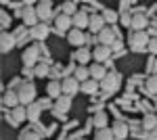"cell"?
Returning <instances> with one entry per match:
<instances>
[{"mask_svg": "<svg viewBox=\"0 0 157 140\" xmlns=\"http://www.w3.org/2000/svg\"><path fill=\"white\" fill-rule=\"evenodd\" d=\"M103 19H105V23H115L117 21V13L115 11H103Z\"/></svg>", "mask_w": 157, "mask_h": 140, "instance_id": "1f68e13d", "label": "cell"}, {"mask_svg": "<svg viewBox=\"0 0 157 140\" xmlns=\"http://www.w3.org/2000/svg\"><path fill=\"white\" fill-rule=\"evenodd\" d=\"M38 105L42 107V109H50V100L48 98H42V100H38Z\"/></svg>", "mask_w": 157, "mask_h": 140, "instance_id": "8d00e7d4", "label": "cell"}, {"mask_svg": "<svg viewBox=\"0 0 157 140\" xmlns=\"http://www.w3.org/2000/svg\"><path fill=\"white\" fill-rule=\"evenodd\" d=\"M2 103H4L6 107H11V109H15V107L21 105V103H19V94H17V92H4Z\"/></svg>", "mask_w": 157, "mask_h": 140, "instance_id": "7402d4cb", "label": "cell"}, {"mask_svg": "<svg viewBox=\"0 0 157 140\" xmlns=\"http://www.w3.org/2000/svg\"><path fill=\"white\" fill-rule=\"evenodd\" d=\"M113 130L111 128H101L97 130V134H94V140H113Z\"/></svg>", "mask_w": 157, "mask_h": 140, "instance_id": "d4e9b609", "label": "cell"}, {"mask_svg": "<svg viewBox=\"0 0 157 140\" xmlns=\"http://www.w3.org/2000/svg\"><path fill=\"white\" fill-rule=\"evenodd\" d=\"M88 71H90V78H92V80H97L98 84L103 82V78L107 75V69H105L101 63H94V65H90V67H88Z\"/></svg>", "mask_w": 157, "mask_h": 140, "instance_id": "4fadbf2b", "label": "cell"}, {"mask_svg": "<svg viewBox=\"0 0 157 140\" xmlns=\"http://www.w3.org/2000/svg\"><path fill=\"white\" fill-rule=\"evenodd\" d=\"M149 40H151V38L147 36V32H134L128 42H130V48L138 52V50H143V48L149 46Z\"/></svg>", "mask_w": 157, "mask_h": 140, "instance_id": "7a4b0ae2", "label": "cell"}, {"mask_svg": "<svg viewBox=\"0 0 157 140\" xmlns=\"http://www.w3.org/2000/svg\"><path fill=\"white\" fill-rule=\"evenodd\" d=\"M147 92L153 94V96L157 94V75H151V78L147 80Z\"/></svg>", "mask_w": 157, "mask_h": 140, "instance_id": "f546056e", "label": "cell"}, {"mask_svg": "<svg viewBox=\"0 0 157 140\" xmlns=\"http://www.w3.org/2000/svg\"><path fill=\"white\" fill-rule=\"evenodd\" d=\"M61 9H63V15H67V17H73V15L78 13V9H75V4H73V2H63V4H61Z\"/></svg>", "mask_w": 157, "mask_h": 140, "instance_id": "f1b7e54d", "label": "cell"}, {"mask_svg": "<svg viewBox=\"0 0 157 140\" xmlns=\"http://www.w3.org/2000/svg\"><path fill=\"white\" fill-rule=\"evenodd\" d=\"M147 50H149L151 55H157V38H151V40H149V46H147Z\"/></svg>", "mask_w": 157, "mask_h": 140, "instance_id": "836d02e7", "label": "cell"}, {"mask_svg": "<svg viewBox=\"0 0 157 140\" xmlns=\"http://www.w3.org/2000/svg\"><path fill=\"white\" fill-rule=\"evenodd\" d=\"M88 27H90L94 34H101V32L107 27V25H105V19H103V15H92V17H90V25H88Z\"/></svg>", "mask_w": 157, "mask_h": 140, "instance_id": "ac0fdd59", "label": "cell"}, {"mask_svg": "<svg viewBox=\"0 0 157 140\" xmlns=\"http://www.w3.org/2000/svg\"><path fill=\"white\" fill-rule=\"evenodd\" d=\"M71 109V96H61L57 98V103H55V115H65L67 111Z\"/></svg>", "mask_w": 157, "mask_h": 140, "instance_id": "52a82bcc", "label": "cell"}, {"mask_svg": "<svg viewBox=\"0 0 157 140\" xmlns=\"http://www.w3.org/2000/svg\"><path fill=\"white\" fill-rule=\"evenodd\" d=\"M149 140H157V128L153 130V132H149V136H147Z\"/></svg>", "mask_w": 157, "mask_h": 140, "instance_id": "f35d334b", "label": "cell"}, {"mask_svg": "<svg viewBox=\"0 0 157 140\" xmlns=\"http://www.w3.org/2000/svg\"><path fill=\"white\" fill-rule=\"evenodd\" d=\"M109 55H111V46H103V44H98V46L94 48V52H92V57H94V61H97V63H101V61L109 59Z\"/></svg>", "mask_w": 157, "mask_h": 140, "instance_id": "d6986e66", "label": "cell"}, {"mask_svg": "<svg viewBox=\"0 0 157 140\" xmlns=\"http://www.w3.org/2000/svg\"><path fill=\"white\" fill-rule=\"evenodd\" d=\"M6 25H9V15L2 13V27H6Z\"/></svg>", "mask_w": 157, "mask_h": 140, "instance_id": "74e56055", "label": "cell"}, {"mask_svg": "<svg viewBox=\"0 0 157 140\" xmlns=\"http://www.w3.org/2000/svg\"><path fill=\"white\" fill-rule=\"evenodd\" d=\"M17 94H19V103L23 107H29L34 100H36V86L34 84H21L19 86V90H17Z\"/></svg>", "mask_w": 157, "mask_h": 140, "instance_id": "6da1fadb", "label": "cell"}, {"mask_svg": "<svg viewBox=\"0 0 157 140\" xmlns=\"http://www.w3.org/2000/svg\"><path fill=\"white\" fill-rule=\"evenodd\" d=\"M71 21H73V25H75V29H84V27L90 25V17H88L86 11H78L71 17Z\"/></svg>", "mask_w": 157, "mask_h": 140, "instance_id": "30bf717a", "label": "cell"}, {"mask_svg": "<svg viewBox=\"0 0 157 140\" xmlns=\"http://www.w3.org/2000/svg\"><path fill=\"white\" fill-rule=\"evenodd\" d=\"M61 92H63V88H61V84L57 82V80H52V82L46 86V94H48L50 98H61V96H63Z\"/></svg>", "mask_w": 157, "mask_h": 140, "instance_id": "44dd1931", "label": "cell"}, {"mask_svg": "<svg viewBox=\"0 0 157 140\" xmlns=\"http://www.w3.org/2000/svg\"><path fill=\"white\" fill-rule=\"evenodd\" d=\"M149 25H151V32H153V34H157V19H153Z\"/></svg>", "mask_w": 157, "mask_h": 140, "instance_id": "ab89813d", "label": "cell"}, {"mask_svg": "<svg viewBox=\"0 0 157 140\" xmlns=\"http://www.w3.org/2000/svg\"><path fill=\"white\" fill-rule=\"evenodd\" d=\"M13 46H15V38L11 34H6V32H2V36H0V50L2 52H9Z\"/></svg>", "mask_w": 157, "mask_h": 140, "instance_id": "ffe728a7", "label": "cell"}, {"mask_svg": "<svg viewBox=\"0 0 157 140\" xmlns=\"http://www.w3.org/2000/svg\"><path fill=\"white\" fill-rule=\"evenodd\" d=\"M97 88H98L97 80H88V82L82 84V92H86V94H94V92H97Z\"/></svg>", "mask_w": 157, "mask_h": 140, "instance_id": "83f0119b", "label": "cell"}, {"mask_svg": "<svg viewBox=\"0 0 157 140\" xmlns=\"http://www.w3.org/2000/svg\"><path fill=\"white\" fill-rule=\"evenodd\" d=\"M121 23L124 25H132V17H130V15H128V13H121Z\"/></svg>", "mask_w": 157, "mask_h": 140, "instance_id": "d590c367", "label": "cell"}, {"mask_svg": "<svg viewBox=\"0 0 157 140\" xmlns=\"http://www.w3.org/2000/svg\"><path fill=\"white\" fill-rule=\"evenodd\" d=\"M101 88H103L105 92H115V90L120 88V75H117L115 71H109L107 75L103 78V82H101Z\"/></svg>", "mask_w": 157, "mask_h": 140, "instance_id": "3957f363", "label": "cell"}, {"mask_svg": "<svg viewBox=\"0 0 157 140\" xmlns=\"http://www.w3.org/2000/svg\"><path fill=\"white\" fill-rule=\"evenodd\" d=\"M21 17H23V23H25V25H29V29H32V27H36L38 21H40V19H38L36 9H25Z\"/></svg>", "mask_w": 157, "mask_h": 140, "instance_id": "2e32d148", "label": "cell"}, {"mask_svg": "<svg viewBox=\"0 0 157 140\" xmlns=\"http://www.w3.org/2000/svg\"><path fill=\"white\" fill-rule=\"evenodd\" d=\"M73 59H75V61H78V63H80V65H84L86 61H88V59H90V52H88V50H86V48L82 46V48H78V50H75V52H73Z\"/></svg>", "mask_w": 157, "mask_h": 140, "instance_id": "4316f807", "label": "cell"}, {"mask_svg": "<svg viewBox=\"0 0 157 140\" xmlns=\"http://www.w3.org/2000/svg\"><path fill=\"white\" fill-rule=\"evenodd\" d=\"M61 88H63V94H65V96H71V94L82 90V84L78 82L73 75H69V78H65V80L61 82Z\"/></svg>", "mask_w": 157, "mask_h": 140, "instance_id": "277c9868", "label": "cell"}, {"mask_svg": "<svg viewBox=\"0 0 157 140\" xmlns=\"http://www.w3.org/2000/svg\"><path fill=\"white\" fill-rule=\"evenodd\" d=\"M21 140H42V138H40V134H36V132H25L23 136H21Z\"/></svg>", "mask_w": 157, "mask_h": 140, "instance_id": "e575fe53", "label": "cell"}, {"mask_svg": "<svg viewBox=\"0 0 157 140\" xmlns=\"http://www.w3.org/2000/svg\"><path fill=\"white\" fill-rule=\"evenodd\" d=\"M48 23H38L36 27H32L29 29V36L34 38V40H46V36H48Z\"/></svg>", "mask_w": 157, "mask_h": 140, "instance_id": "7c38bea8", "label": "cell"}, {"mask_svg": "<svg viewBox=\"0 0 157 140\" xmlns=\"http://www.w3.org/2000/svg\"><path fill=\"white\" fill-rule=\"evenodd\" d=\"M38 55H40V50H38V46H29L23 50V55H21V59H23V65L25 67H34L38 61Z\"/></svg>", "mask_w": 157, "mask_h": 140, "instance_id": "5b68a950", "label": "cell"}, {"mask_svg": "<svg viewBox=\"0 0 157 140\" xmlns=\"http://www.w3.org/2000/svg\"><path fill=\"white\" fill-rule=\"evenodd\" d=\"M73 78H75L80 84H84V82H88V80H90V71L86 69V67H78V69H75V73H73Z\"/></svg>", "mask_w": 157, "mask_h": 140, "instance_id": "484cf974", "label": "cell"}, {"mask_svg": "<svg viewBox=\"0 0 157 140\" xmlns=\"http://www.w3.org/2000/svg\"><path fill=\"white\" fill-rule=\"evenodd\" d=\"M67 40H69V44H73V46H78V48H82L86 44V36L82 29H71L67 34Z\"/></svg>", "mask_w": 157, "mask_h": 140, "instance_id": "9c48e42d", "label": "cell"}, {"mask_svg": "<svg viewBox=\"0 0 157 140\" xmlns=\"http://www.w3.org/2000/svg\"><path fill=\"white\" fill-rule=\"evenodd\" d=\"M149 25V21H147V17L143 15V13H136V15H132V27L134 32H145V27Z\"/></svg>", "mask_w": 157, "mask_h": 140, "instance_id": "5bb4252c", "label": "cell"}, {"mask_svg": "<svg viewBox=\"0 0 157 140\" xmlns=\"http://www.w3.org/2000/svg\"><path fill=\"white\" fill-rule=\"evenodd\" d=\"M40 113H42V107L38 105V103H32V105L27 107V119L29 121H38L40 119Z\"/></svg>", "mask_w": 157, "mask_h": 140, "instance_id": "603a6c76", "label": "cell"}, {"mask_svg": "<svg viewBox=\"0 0 157 140\" xmlns=\"http://www.w3.org/2000/svg\"><path fill=\"white\" fill-rule=\"evenodd\" d=\"M94 123L98 126V130H101V128H107V115H105L103 111H98L97 117H94Z\"/></svg>", "mask_w": 157, "mask_h": 140, "instance_id": "4dcf8cb0", "label": "cell"}, {"mask_svg": "<svg viewBox=\"0 0 157 140\" xmlns=\"http://www.w3.org/2000/svg\"><path fill=\"white\" fill-rule=\"evenodd\" d=\"M97 42H101L103 46H113V42H115V32H113V27H105L101 34H97Z\"/></svg>", "mask_w": 157, "mask_h": 140, "instance_id": "8992f818", "label": "cell"}, {"mask_svg": "<svg viewBox=\"0 0 157 140\" xmlns=\"http://www.w3.org/2000/svg\"><path fill=\"white\" fill-rule=\"evenodd\" d=\"M111 130H113V136L117 140H124L126 136H128V132H130V128L124 123V121H115L113 126H111Z\"/></svg>", "mask_w": 157, "mask_h": 140, "instance_id": "e0dca14e", "label": "cell"}, {"mask_svg": "<svg viewBox=\"0 0 157 140\" xmlns=\"http://www.w3.org/2000/svg\"><path fill=\"white\" fill-rule=\"evenodd\" d=\"M36 13H38V19L42 23H48V19L52 17V9H50V2H40L36 6Z\"/></svg>", "mask_w": 157, "mask_h": 140, "instance_id": "ba28073f", "label": "cell"}, {"mask_svg": "<svg viewBox=\"0 0 157 140\" xmlns=\"http://www.w3.org/2000/svg\"><path fill=\"white\" fill-rule=\"evenodd\" d=\"M143 128L147 130V132H153V130L157 128V117L153 115V113H147L145 119H143Z\"/></svg>", "mask_w": 157, "mask_h": 140, "instance_id": "cb8c5ba5", "label": "cell"}, {"mask_svg": "<svg viewBox=\"0 0 157 140\" xmlns=\"http://www.w3.org/2000/svg\"><path fill=\"white\" fill-rule=\"evenodd\" d=\"M34 73H36L38 78H46L48 75V67L42 63V65H36V69H34Z\"/></svg>", "mask_w": 157, "mask_h": 140, "instance_id": "d6a6232c", "label": "cell"}, {"mask_svg": "<svg viewBox=\"0 0 157 140\" xmlns=\"http://www.w3.org/2000/svg\"><path fill=\"white\" fill-rule=\"evenodd\" d=\"M55 25H57V32L63 34V32H67V29L73 25V21H71V17H67V15H63V13H61V15L55 17Z\"/></svg>", "mask_w": 157, "mask_h": 140, "instance_id": "8fae6325", "label": "cell"}, {"mask_svg": "<svg viewBox=\"0 0 157 140\" xmlns=\"http://www.w3.org/2000/svg\"><path fill=\"white\" fill-rule=\"evenodd\" d=\"M23 119H27V107L19 105V107H15V109H11V121L13 123H21Z\"/></svg>", "mask_w": 157, "mask_h": 140, "instance_id": "9a60e30c", "label": "cell"}]
</instances>
